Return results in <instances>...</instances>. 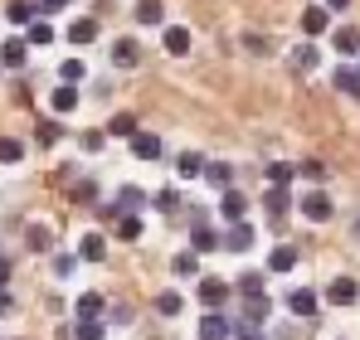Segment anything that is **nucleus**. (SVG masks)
<instances>
[{
  "instance_id": "nucleus-13",
  "label": "nucleus",
  "mask_w": 360,
  "mask_h": 340,
  "mask_svg": "<svg viewBox=\"0 0 360 340\" xmlns=\"http://www.w3.org/2000/svg\"><path fill=\"white\" fill-rule=\"evenodd\" d=\"M214 190H234V166L229 161H205V170H200Z\"/></svg>"
},
{
  "instance_id": "nucleus-32",
  "label": "nucleus",
  "mask_w": 360,
  "mask_h": 340,
  "mask_svg": "<svg viewBox=\"0 0 360 340\" xmlns=\"http://www.w3.org/2000/svg\"><path fill=\"white\" fill-rule=\"evenodd\" d=\"M180 306H185V296H180L176 287H166V292L156 296V311H161V316H180Z\"/></svg>"
},
{
  "instance_id": "nucleus-42",
  "label": "nucleus",
  "mask_w": 360,
  "mask_h": 340,
  "mask_svg": "<svg viewBox=\"0 0 360 340\" xmlns=\"http://www.w3.org/2000/svg\"><path fill=\"white\" fill-rule=\"evenodd\" d=\"M78 340H103V321H78Z\"/></svg>"
},
{
  "instance_id": "nucleus-51",
  "label": "nucleus",
  "mask_w": 360,
  "mask_h": 340,
  "mask_svg": "<svg viewBox=\"0 0 360 340\" xmlns=\"http://www.w3.org/2000/svg\"><path fill=\"white\" fill-rule=\"evenodd\" d=\"M346 5H351V0H326V10H346Z\"/></svg>"
},
{
  "instance_id": "nucleus-48",
  "label": "nucleus",
  "mask_w": 360,
  "mask_h": 340,
  "mask_svg": "<svg viewBox=\"0 0 360 340\" xmlns=\"http://www.w3.org/2000/svg\"><path fill=\"white\" fill-rule=\"evenodd\" d=\"M302 175H307V180H321L326 166H321V161H302Z\"/></svg>"
},
{
  "instance_id": "nucleus-28",
  "label": "nucleus",
  "mask_w": 360,
  "mask_h": 340,
  "mask_svg": "<svg viewBox=\"0 0 360 340\" xmlns=\"http://www.w3.org/2000/svg\"><path fill=\"white\" fill-rule=\"evenodd\" d=\"M292 175H297V166L273 161V166H268V185H273V190H288V185H292Z\"/></svg>"
},
{
  "instance_id": "nucleus-26",
  "label": "nucleus",
  "mask_w": 360,
  "mask_h": 340,
  "mask_svg": "<svg viewBox=\"0 0 360 340\" xmlns=\"http://www.w3.org/2000/svg\"><path fill=\"white\" fill-rule=\"evenodd\" d=\"M25 44H34V49H44V44H54V25H49V20H34V25L25 30Z\"/></svg>"
},
{
  "instance_id": "nucleus-14",
  "label": "nucleus",
  "mask_w": 360,
  "mask_h": 340,
  "mask_svg": "<svg viewBox=\"0 0 360 340\" xmlns=\"http://www.w3.org/2000/svg\"><path fill=\"white\" fill-rule=\"evenodd\" d=\"M141 204H146V195H141L136 185H122V190H117V200H112V214H136Z\"/></svg>"
},
{
  "instance_id": "nucleus-1",
  "label": "nucleus",
  "mask_w": 360,
  "mask_h": 340,
  "mask_svg": "<svg viewBox=\"0 0 360 340\" xmlns=\"http://www.w3.org/2000/svg\"><path fill=\"white\" fill-rule=\"evenodd\" d=\"M195 336H200V340H229V336H234V321H229L224 311H205Z\"/></svg>"
},
{
  "instance_id": "nucleus-47",
  "label": "nucleus",
  "mask_w": 360,
  "mask_h": 340,
  "mask_svg": "<svg viewBox=\"0 0 360 340\" xmlns=\"http://www.w3.org/2000/svg\"><path fill=\"white\" fill-rule=\"evenodd\" d=\"M234 340H268L258 326H234Z\"/></svg>"
},
{
  "instance_id": "nucleus-7",
  "label": "nucleus",
  "mask_w": 360,
  "mask_h": 340,
  "mask_svg": "<svg viewBox=\"0 0 360 340\" xmlns=\"http://www.w3.org/2000/svg\"><path fill=\"white\" fill-rule=\"evenodd\" d=\"M131 156H136V161H161V156H166V141L151 136V131H136V136H131Z\"/></svg>"
},
{
  "instance_id": "nucleus-25",
  "label": "nucleus",
  "mask_w": 360,
  "mask_h": 340,
  "mask_svg": "<svg viewBox=\"0 0 360 340\" xmlns=\"http://www.w3.org/2000/svg\"><path fill=\"white\" fill-rule=\"evenodd\" d=\"M136 58H141L136 39H117V44H112V63H117V68H136Z\"/></svg>"
},
{
  "instance_id": "nucleus-27",
  "label": "nucleus",
  "mask_w": 360,
  "mask_h": 340,
  "mask_svg": "<svg viewBox=\"0 0 360 340\" xmlns=\"http://www.w3.org/2000/svg\"><path fill=\"white\" fill-rule=\"evenodd\" d=\"M316 63H321V49H316V44H297V49H292V68H302V73H311Z\"/></svg>"
},
{
  "instance_id": "nucleus-4",
  "label": "nucleus",
  "mask_w": 360,
  "mask_h": 340,
  "mask_svg": "<svg viewBox=\"0 0 360 340\" xmlns=\"http://www.w3.org/2000/svg\"><path fill=\"white\" fill-rule=\"evenodd\" d=\"M253 224L248 219H239V224H229V233H219V248H229V253H248L253 248Z\"/></svg>"
},
{
  "instance_id": "nucleus-24",
  "label": "nucleus",
  "mask_w": 360,
  "mask_h": 340,
  "mask_svg": "<svg viewBox=\"0 0 360 340\" xmlns=\"http://www.w3.org/2000/svg\"><path fill=\"white\" fill-rule=\"evenodd\" d=\"M49 107H54V112H73V107H78V88H68V83H59V88H54V93H49Z\"/></svg>"
},
{
  "instance_id": "nucleus-20",
  "label": "nucleus",
  "mask_w": 360,
  "mask_h": 340,
  "mask_svg": "<svg viewBox=\"0 0 360 340\" xmlns=\"http://www.w3.org/2000/svg\"><path fill=\"white\" fill-rule=\"evenodd\" d=\"M73 311H78V321H98L103 316V292H83L73 301Z\"/></svg>"
},
{
  "instance_id": "nucleus-12",
  "label": "nucleus",
  "mask_w": 360,
  "mask_h": 340,
  "mask_svg": "<svg viewBox=\"0 0 360 340\" xmlns=\"http://www.w3.org/2000/svg\"><path fill=\"white\" fill-rule=\"evenodd\" d=\"M268 316H273V301H268V296H243V321L239 326H263Z\"/></svg>"
},
{
  "instance_id": "nucleus-22",
  "label": "nucleus",
  "mask_w": 360,
  "mask_h": 340,
  "mask_svg": "<svg viewBox=\"0 0 360 340\" xmlns=\"http://www.w3.org/2000/svg\"><path fill=\"white\" fill-rule=\"evenodd\" d=\"M166 20V0H136V25H161Z\"/></svg>"
},
{
  "instance_id": "nucleus-44",
  "label": "nucleus",
  "mask_w": 360,
  "mask_h": 340,
  "mask_svg": "<svg viewBox=\"0 0 360 340\" xmlns=\"http://www.w3.org/2000/svg\"><path fill=\"white\" fill-rule=\"evenodd\" d=\"M108 321H112V326H131V306H112Z\"/></svg>"
},
{
  "instance_id": "nucleus-21",
  "label": "nucleus",
  "mask_w": 360,
  "mask_h": 340,
  "mask_svg": "<svg viewBox=\"0 0 360 340\" xmlns=\"http://www.w3.org/2000/svg\"><path fill=\"white\" fill-rule=\"evenodd\" d=\"M161 39H166V54H176V58L190 54V30H185V25H171Z\"/></svg>"
},
{
  "instance_id": "nucleus-18",
  "label": "nucleus",
  "mask_w": 360,
  "mask_h": 340,
  "mask_svg": "<svg viewBox=\"0 0 360 340\" xmlns=\"http://www.w3.org/2000/svg\"><path fill=\"white\" fill-rule=\"evenodd\" d=\"M93 39H98V20H93V15H83V20H73V25H68V44H78V49H83V44H93Z\"/></svg>"
},
{
  "instance_id": "nucleus-49",
  "label": "nucleus",
  "mask_w": 360,
  "mask_h": 340,
  "mask_svg": "<svg viewBox=\"0 0 360 340\" xmlns=\"http://www.w3.org/2000/svg\"><path fill=\"white\" fill-rule=\"evenodd\" d=\"M10 311H15V296H10V292H0V316H10Z\"/></svg>"
},
{
  "instance_id": "nucleus-46",
  "label": "nucleus",
  "mask_w": 360,
  "mask_h": 340,
  "mask_svg": "<svg viewBox=\"0 0 360 340\" xmlns=\"http://www.w3.org/2000/svg\"><path fill=\"white\" fill-rule=\"evenodd\" d=\"M63 5H68V0H34V10H39V20H44V15H54V10H63Z\"/></svg>"
},
{
  "instance_id": "nucleus-35",
  "label": "nucleus",
  "mask_w": 360,
  "mask_h": 340,
  "mask_svg": "<svg viewBox=\"0 0 360 340\" xmlns=\"http://www.w3.org/2000/svg\"><path fill=\"white\" fill-rule=\"evenodd\" d=\"M176 277H200V253H176Z\"/></svg>"
},
{
  "instance_id": "nucleus-19",
  "label": "nucleus",
  "mask_w": 360,
  "mask_h": 340,
  "mask_svg": "<svg viewBox=\"0 0 360 340\" xmlns=\"http://www.w3.org/2000/svg\"><path fill=\"white\" fill-rule=\"evenodd\" d=\"M292 268H297V248L292 243H278L268 253V273H292Z\"/></svg>"
},
{
  "instance_id": "nucleus-34",
  "label": "nucleus",
  "mask_w": 360,
  "mask_h": 340,
  "mask_svg": "<svg viewBox=\"0 0 360 340\" xmlns=\"http://www.w3.org/2000/svg\"><path fill=\"white\" fill-rule=\"evenodd\" d=\"M25 243H30L34 253H44V248H54V233H49L44 224H30V233H25Z\"/></svg>"
},
{
  "instance_id": "nucleus-10",
  "label": "nucleus",
  "mask_w": 360,
  "mask_h": 340,
  "mask_svg": "<svg viewBox=\"0 0 360 340\" xmlns=\"http://www.w3.org/2000/svg\"><path fill=\"white\" fill-rule=\"evenodd\" d=\"M73 258H83V263H103V258H108V238H103V233H83Z\"/></svg>"
},
{
  "instance_id": "nucleus-8",
  "label": "nucleus",
  "mask_w": 360,
  "mask_h": 340,
  "mask_svg": "<svg viewBox=\"0 0 360 340\" xmlns=\"http://www.w3.org/2000/svg\"><path fill=\"white\" fill-rule=\"evenodd\" d=\"M326 25H331V10H326V5H311V10H302V34H307V39L326 34Z\"/></svg>"
},
{
  "instance_id": "nucleus-16",
  "label": "nucleus",
  "mask_w": 360,
  "mask_h": 340,
  "mask_svg": "<svg viewBox=\"0 0 360 340\" xmlns=\"http://www.w3.org/2000/svg\"><path fill=\"white\" fill-rule=\"evenodd\" d=\"M25 58H30V44L25 39H5L0 44V68H25Z\"/></svg>"
},
{
  "instance_id": "nucleus-3",
  "label": "nucleus",
  "mask_w": 360,
  "mask_h": 340,
  "mask_svg": "<svg viewBox=\"0 0 360 340\" xmlns=\"http://www.w3.org/2000/svg\"><path fill=\"white\" fill-rule=\"evenodd\" d=\"M219 248V233L210 228L205 214H195V224H190V253H214Z\"/></svg>"
},
{
  "instance_id": "nucleus-43",
  "label": "nucleus",
  "mask_w": 360,
  "mask_h": 340,
  "mask_svg": "<svg viewBox=\"0 0 360 340\" xmlns=\"http://www.w3.org/2000/svg\"><path fill=\"white\" fill-rule=\"evenodd\" d=\"M73 200H83V204H93V200H98V185H93V180H83V185H73Z\"/></svg>"
},
{
  "instance_id": "nucleus-6",
  "label": "nucleus",
  "mask_w": 360,
  "mask_h": 340,
  "mask_svg": "<svg viewBox=\"0 0 360 340\" xmlns=\"http://www.w3.org/2000/svg\"><path fill=\"white\" fill-rule=\"evenodd\" d=\"M316 306H321V301H316V292H311V287H292V292H288V311L302 316V321H311V316H316Z\"/></svg>"
},
{
  "instance_id": "nucleus-39",
  "label": "nucleus",
  "mask_w": 360,
  "mask_h": 340,
  "mask_svg": "<svg viewBox=\"0 0 360 340\" xmlns=\"http://www.w3.org/2000/svg\"><path fill=\"white\" fill-rule=\"evenodd\" d=\"M151 204H156L161 214H176V209H180V190H161V195H151Z\"/></svg>"
},
{
  "instance_id": "nucleus-17",
  "label": "nucleus",
  "mask_w": 360,
  "mask_h": 340,
  "mask_svg": "<svg viewBox=\"0 0 360 340\" xmlns=\"http://www.w3.org/2000/svg\"><path fill=\"white\" fill-rule=\"evenodd\" d=\"M5 20H10V25H25V30H30V25L39 20V10H34V0H10V5H5Z\"/></svg>"
},
{
  "instance_id": "nucleus-38",
  "label": "nucleus",
  "mask_w": 360,
  "mask_h": 340,
  "mask_svg": "<svg viewBox=\"0 0 360 340\" xmlns=\"http://www.w3.org/2000/svg\"><path fill=\"white\" fill-rule=\"evenodd\" d=\"M59 136H63L59 122H39V126H34V141H39V146H54Z\"/></svg>"
},
{
  "instance_id": "nucleus-33",
  "label": "nucleus",
  "mask_w": 360,
  "mask_h": 340,
  "mask_svg": "<svg viewBox=\"0 0 360 340\" xmlns=\"http://www.w3.org/2000/svg\"><path fill=\"white\" fill-rule=\"evenodd\" d=\"M336 54H360V30H351V25H346V30H336Z\"/></svg>"
},
{
  "instance_id": "nucleus-37",
  "label": "nucleus",
  "mask_w": 360,
  "mask_h": 340,
  "mask_svg": "<svg viewBox=\"0 0 360 340\" xmlns=\"http://www.w3.org/2000/svg\"><path fill=\"white\" fill-rule=\"evenodd\" d=\"M59 78H63V83H68V88H78V83L88 78V68H83L78 58H68V63H63V68H59Z\"/></svg>"
},
{
  "instance_id": "nucleus-9",
  "label": "nucleus",
  "mask_w": 360,
  "mask_h": 340,
  "mask_svg": "<svg viewBox=\"0 0 360 340\" xmlns=\"http://www.w3.org/2000/svg\"><path fill=\"white\" fill-rule=\"evenodd\" d=\"M263 209H268V219H273V224H283V219H288V209H292V195L268 185V195H263Z\"/></svg>"
},
{
  "instance_id": "nucleus-50",
  "label": "nucleus",
  "mask_w": 360,
  "mask_h": 340,
  "mask_svg": "<svg viewBox=\"0 0 360 340\" xmlns=\"http://www.w3.org/2000/svg\"><path fill=\"white\" fill-rule=\"evenodd\" d=\"M5 282H10V258H0V292H5Z\"/></svg>"
},
{
  "instance_id": "nucleus-36",
  "label": "nucleus",
  "mask_w": 360,
  "mask_h": 340,
  "mask_svg": "<svg viewBox=\"0 0 360 340\" xmlns=\"http://www.w3.org/2000/svg\"><path fill=\"white\" fill-rule=\"evenodd\" d=\"M117 233H122V243L141 238V219H136V214H117Z\"/></svg>"
},
{
  "instance_id": "nucleus-15",
  "label": "nucleus",
  "mask_w": 360,
  "mask_h": 340,
  "mask_svg": "<svg viewBox=\"0 0 360 340\" xmlns=\"http://www.w3.org/2000/svg\"><path fill=\"white\" fill-rule=\"evenodd\" d=\"M219 214H224L229 224H239L243 214H248V195H239V190H224V200H219Z\"/></svg>"
},
{
  "instance_id": "nucleus-23",
  "label": "nucleus",
  "mask_w": 360,
  "mask_h": 340,
  "mask_svg": "<svg viewBox=\"0 0 360 340\" xmlns=\"http://www.w3.org/2000/svg\"><path fill=\"white\" fill-rule=\"evenodd\" d=\"M331 83H336L341 93H351V98H356V103H360V68H351V63H341Z\"/></svg>"
},
{
  "instance_id": "nucleus-40",
  "label": "nucleus",
  "mask_w": 360,
  "mask_h": 340,
  "mask_svg": "<svg viewBox=\"0 0 360 340\" xmlns=\"http://www.w3.org/2000/svg\"><path fill=\"white\" fill-rule=\"evenodd\" d=\"M239 292H243V296H263V273H243Z\"/></svg>"
},
{
  "instance_id": "nucleus-41",
  "label": "nucleus",
  "mask_w": 360,
  "mask_h": 340,
  "mask_svg": "<svg viewBox=\"0 0 360 340\" xmlns=\"http://www.w3.org/2000/svg\"><path fill=\"white\" fill-rule=\"evenodd\" d=\"M73 268H78L73 253H59V258H54V277H73Z\"/></svg>"
},
{
  "instance_id": "nucleus-5",
  "label": "nucleus",
  "mask_w": 360,
  "mask_h": 340,
  "mask_svg": "<svg viewBox=\"0 0 360 340\" xmlns=\"http://www.w3.org/2000/svg\"><path fill=\"white\" fill-rule=\"evenodd\" d=\"M195 296H200L205 311H219V306L229 301V282H219V277H200V292H195Z\"/></svg>"
},
{
  "instance_id": "nucleus-30",
  "label": "nucleus",
  "mask_w": 360,
  "mask_h": 340,
  "mask_svg": "<svg viewBox=\"0 0 360 340\" xmlns=\"http://www.w3.org/2000/svg\"><path fill=\"white\" fill-rule=\"evenodd\" d=\"M103 136H127V141H131V136H136V117H131V112H117L112 122H108V131H103Z\"/></svg>"
},
{
  "instance_id": "nucleus-2",
  "label": "nucleus",
  "mask_w": 360,
  "mask_h": 340,
  "mask_svg": "<svg viewBox=\"0 0 360 340\" xmlns=\"http://www.w3.org/2000/svg\"><path fill=\"white\" fill-rule=\"evenodd\" d=\"M297 209L311 219V224H326V219H331V195H326V190H311V195L297 200Z\"/></svg>"
},
{
  "instance_id": "nucleus-45",
  "label": "nucleus",
  "mask_w": 360,
  "mask_h": 340,
  "mask_svg": "<svg viewBox=\"0 0 360 340\" xmlns=\"http://www.w3.org/2000/svg\"><path fill=\"white\" fill-rule=\"evenodd\" d=\"M103 141H108L103 131H83V151H103Z\"/></svg>"
},
{
  "instance_id": "nucleus-11",
  "label": "nucleus",
  "mask_w": 360,
  "mask_h": 340,
  "mask_svg": "<svg viewBox=\"0 0 360 340\" xmlns=\"http://www.w3.org/2000/svg\"><path fill=\"white\" fill-rule=\"evenodd\" d=\"M356 296H360L356 277H331V287H326V301H331V306H351Z\"/></svg>"
},
{
  "instance_id": "nucleus-31",
  "label": "nucleus",
  "mask_w": 360,
  "mask_h": 340,
  "mask_svg": "<svg viewBox=\"0 0 360 340\" xmlns=\"http://www.w3.org/2000/svg\"><path fill=\"white\" fill-rule=\"evenodd\" d=\"M176 170H180V180H195L205 170V156L200 151H185V156H176Z\"/></svg>"
},
{
  "instance_id": "nucleus-29",
  "label": "nucleus",
  "mask_w": 360,
  "mask_h": 340,
  "mask_svg": "<svg viewBox=\"0 0 360 340\" xmlns=\"http://www.w3.org/2000/svg\"><path fill=\"white\" fill-rule=\"evenodd\" d=\"M20 161H25V141L0 136V166H20Z\"/></svg>"
}]
</instances>
